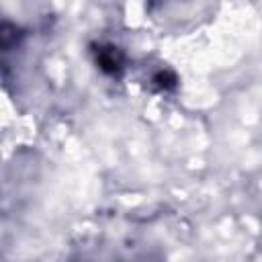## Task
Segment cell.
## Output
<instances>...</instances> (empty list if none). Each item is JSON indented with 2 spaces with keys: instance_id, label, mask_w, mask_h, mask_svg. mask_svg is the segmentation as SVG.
<instances>
[{
  "instance_id": "1",
  "label": "cell",
  "mask_w": 262,
  "mask_h": 262,
  "mask_svg": "<svg viewBox=\"0 0 262 262\" xmlns=\"http://www.w3.org/2000/svg\"><path fill=\"white\" fill-rule=\"evenodd\" d=\"M96 61L106 72H117L121 68V53L117 47H100L96 53Z\"/></svg>"
}]
</instances>
